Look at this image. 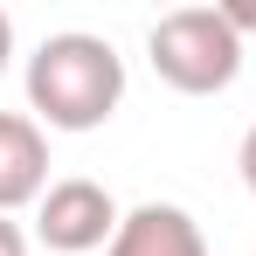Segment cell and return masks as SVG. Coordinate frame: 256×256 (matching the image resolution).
I'll list each match as a JSON object with an SVG mask.
<instances>
[{
  "mask_svg": "<svg viewBox=\"0 0 256 256\" xmlns=\"http://www.w3.org/2000/svg\"><path fill=\"white\" fill-rule=\"evenodd\" d=\"M21 84H28V118L42 132H97L125 104V56L90 28H62L42 35Z\"/></svg>",
  "mask_w": 256,
  "mask_h": 256,
  "instance_id": "1",
  "label": "cell"
},
{
  "mask_svg": "<svg viewBox=\"0 0 256 256\" xmlns=\"http://www.w3.org/2000/svg\"><path fill=\"white\" fill-rule=\"evenodd\" d=\"M146 56H152V76L180 97H222V90L242 76V56L250 42L222 21V7H173L146 28Z\"/></svg>",
  "mask_w": 256,
  "mask_h": 256,
  "instance_id": "2",
  "label": "cell"
},
{
  "mask_svg": "<svg viewBox=\"0 0 256 256\" xmlns=\"http://www.w3.org/2000/svg\"><path fill=\"white\" fill-rule=\"evenodd\" d=\"M125 208L111 201L104 180L90 173H70V180H48V194L35 201V242L56 256H90V250H111Z\"/></svg>",
  "mask_w": 256,
  "mask_h": 256,
  "instance_id": "3",
  "label": "cell"
},
{
  "mask_svg": "<svg viewBox=\"0 0 256 256\" xmlns=\"http://www.w3.org/2000/svg\"><path fill=\"white\" fill-rule=\"evenodd\" d=\"M48 194V132L28 111H0V214H21Z\"/></svg>",
  "mask_w": 256,
  "mask_h": 256,
  "instance_id": "4",
  "label": "cell"
},
{
  "mask_svg": "<svg viewBox=\"0 0 256 256\" xmlns=\"http://www.w3.org/2000/svg\"><path fill=\"white\" fill-rule=\"evenodd\" d=\"M104 256H208V236L180 201H138V208H125Z\"/></svg>",
  "mask_w": 256,
  "mask_h": 256,
  "instance_id": "5",
  "label": "cell"
},
{
  "mask_svg": "<svg viewBox=\"0 0 256 256\" xmlns=\"http://www.w3.org/2000/svg\"><path fill=\"white\" fill-rule=\"evenodd\" d=\"M222 21H228V28L250 42V35H256V0H222Z\"/></svg>",
  "mask_w": 256,
  "mask_h": 256,
  "instance_id": "6",
  "label": "cell"
},
{
  "mask_svg": "<svg viewBox=\"0 0 256 256\" xmlns=\"http://www.w3.org/2000/svg\"><path fill=\"white\" fill-rule=\"evenodd\" d=\"M236 173H242V187L256 194V125L242 132V146H236Z\"/></svg>",
  "mask_w": 256,
  "mask_h": 256,
  "instance_id": "7",
  "label": "cell"
},
{
  "mask_svg": "<svg viewBox=\"0 0 256 256\" xmlns=\"http://www.w3.org/2000/svg\"><path fill=\"white\" fill-rule=\"evenodd\" d=\"M0 256H28V228L14 214H0Z\"/></svg>",
  "mask_w": 256,
  "mask_h": 256,
  "instance_id": "8",
  "label": "cell"
},
{
  "mask_svg": "<svg viewBox=\"0 0 256 256\" xmlns=\"http://www.w3.org/2000/svg\"><path fill=\"white\" fill-rule=\"evenodd\" d=\"M14 62V21H7V7H0V70Z\"/></svg>",
  "mask_w": 256,
  "mask_h": 256,
  "instance_id": "9",
  "label": "cell"
}]
</instances>
